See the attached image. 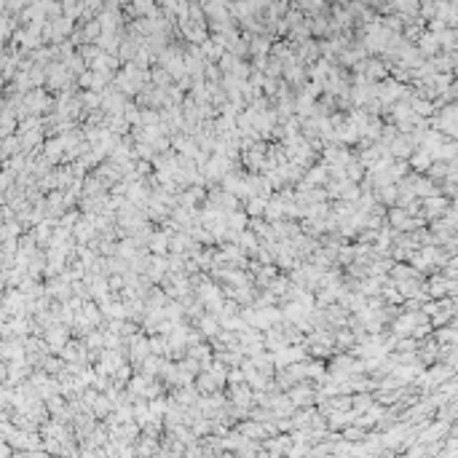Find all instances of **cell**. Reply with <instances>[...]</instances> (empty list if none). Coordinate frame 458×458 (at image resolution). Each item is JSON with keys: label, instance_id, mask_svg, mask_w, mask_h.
<instances>
[{"label": "cell", "instance_id": "1", "mask_svg": "<svg viewBox=\"0 0 458 458\" xmlns=\"http://www.w3.org/2000/svg\"><path fill=\"white\" fill-rule=\"evenodd\" d=\"M421 49H424V51H434V49H437V35H426V38L421 40Z\"/></svg>", "mask_w": 458, "mask_h": 458}]
</instances>
